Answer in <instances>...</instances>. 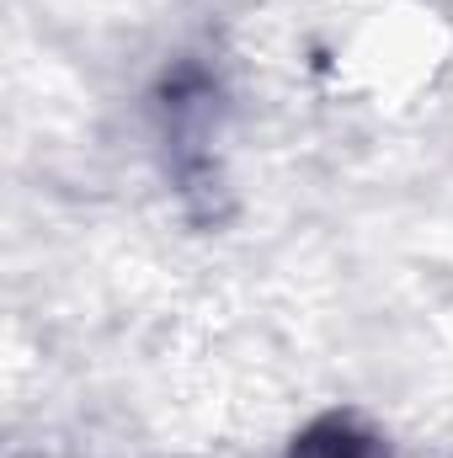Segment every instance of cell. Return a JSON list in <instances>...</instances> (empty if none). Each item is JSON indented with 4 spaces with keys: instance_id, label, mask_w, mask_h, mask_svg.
I'll return each mask as SVG.
<instances>
[{
    "instance_id": "1",
    "label": "cell",
    "mask_w": 453,
    "mask_h": 458,
    "mask_svg": "<svg viewBox=\"0 0 453 458\" xmlns=\"http://www.w3.org/2000/svg\"><path fill=\"white\" fill-rule=\"evenodd\" d=\"M288 458H379V437L357 416L331 411V416H321L315 427L299 432V443H294Z\"/></svg>"
}]
</instances>
